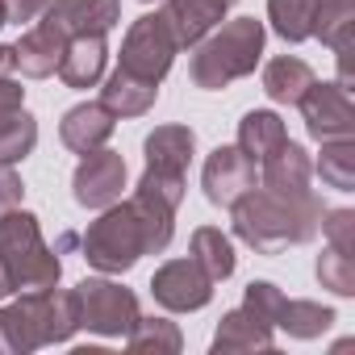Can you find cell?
<instances>
[{"label":"cell","instance_id":"21","mask_svg":"<svg viewBox=\"0 0 355 355\" xmlns=\"http://www.w3.org/2000/svg\"><path fill=\"white\" fill-rule=\"evenodd\" d=\"M309 84H313V67L297 55H280L263 67V92L276 105H297Z\"/></svg>","mask_w":355,"mask_h":355},{"label":"cell","instance_id":"20","mask_svg":"<svg viewBox=\"0 0 355 355\" xmlns=\"http://www.w3.org/2000/svg\"><path fill=\"white\" fill-rule=\"evenodd\" d=\"M155 96H159V84L138 80V76H130V71H121V67H117V71L105 80V88H101V105H105L113 117H142V113H150Z\"/></svg>","mask_w":355,"mask_h":355},{"label":"cell","instance_id":"37","mask_svg":"<svg viewBox=\"0 0 355 355\" xmlns=\"http://www.w3.org/2000/svg\"><path fill=\"white\" fill-rule=\"evenodd\" d=\"M13 293H17V284H13V276H9V268H5V259H0V301L13 297Z\"/></svg>","mask_w":355,"mask_h":355},{"label":"cell","instance_id":"14","mask_svg":"<svg viewBox=\"0 0 355 355\" xmlns=\"http://www.w3.org/2000/svg\"><path fill=\"white\" fill-rule=\"evenodd\" d=\"M109 63V46L105 34H84V38H67L63 42V59H59V80L67 88H96Z\"/></svg>","mask_w":355,"mask_h":355},{"label":"cell","instance_id":"33","mask_svg":"<svg viewBox=\"0 0 355 355\" xmlns=\"http://www.w3.org/2000/svg\"><path fill=\"white\" fill-rule=\"evenodd\" d=\"M26 197V184H21V175L13 171V163H0V218H5L9 209H17Z\"/></svg>","mask_w":355,"mask_h":355},{"label":"cell","instance_id":"13","mask_svg":"<svg viewBox=\"0 0 355 355\" xmlns=\"http://www.w3.org/2000/svg\"><path fill=\"white\" fill-rule=\"evenodd\" d=\"M230 13V0H167L163 21L175 38V46H197L205 34H214Z\"/></svg>","mask_w":355,"mask_h":355},{"label":"cell","instance_id":"31","mask_svg":"<svg viewBox=\"0 0 355 355\" xmlns=\"http://www.w3.org/2000/svg\"><path fill=\"white\" fill-rule=\"evenodd\" d=\"M243 305L276 330V318H280V309H284V293H280L272 280H251L247 293H243Z\"/></svg>","mask_w":355,"mask_h":355},{"label":"cell","instance_id":"25","mask_svg":"<svg viewBox=\"0 0 355 355\" xmlns=\"http://www.w3.org/2000/svg\"><path fill=\"white\" fill-rule=\"evenodd\" d=\"M322 0H268V21L284 42L313 38V17Z\"/></svg>","mask_w":355,"mask_h":355},{"label":"cell","instance_id":"19","mask_svg":"<svg viewBox=\"0 0 355 355\" xmlns=\"http://www.w3.org/2000/svg\"><path fill=\"white\" fill-rule=\"evenodd\" d=\"M63 42L67 38H59L51 26H34L30 34H21V42L13 46V59H17V67H21V76H30V80H46V76H55V67H59V59H63Z\"/></svg>","mask_w":355,"mask_h":355},{"label":"cell","instance_id":"28","mask_svg":"<svg viewBox=\"0 0 355 355\" xmlns=\"http://www.w3.org/2000/svg\"><path fill=\"white\" fill-rule=\"evenodd\" d=\"M318 175L326 189L351 193L355 189V138H326L322 159H318Z\"/></svg>","mask_w":355,"mask_h":355},{"label":"cell","instance_id":"9","mask_svg":"<svg viewBox=\"0 0 355 355\" xmlns=\"http://www.w3.org/2000/svg\"><path fill=\"white\" fill-rule=\"evenodd\" d=\"M125 189V159L117 150H88L71 175V197L84 209H109Z\"/></svg>","mask_w":355,"mask_h":355},{"label":"cell","instance_id":"12","mask_svg":"<svg viewBox=\"0 0 355 355\" xmlns=\"http://www.w3.org/2000/svg\"><path fill=\"white\" fill-rule=\"evenodd\" d=\"M121 21V0H51L42 13V26H51L59 38H84V34H109Z\"/></svg>","mask_w":355,"mask_h":355},{"label":"cell","instance_id":"38","mask_svg":"<svg viewBox=\"0 0 355 355\" xmlns=\"http://www.w3.org/2000/svg\"><path fill=\"white\" fill-rule=\"evenodd\" d=\"M5 21H9V17H5V0H0V30H5Z\"/></svg>","mask_w":355,"mask_h":355},{"label":"cell","instance_id":"16","mask_svg":"<svg viewBox=\"0 0 355 355\" xmlns=\"http://www.w3.org/2000/svg\"><path fill=\"white\" fill-rule=\"evenodd\" d=\"M146 150V167L155 171H171V175H189L193 150H197V134L189 125H155L142 142Z\"/></svg>","mask_w":355,"mask_h":355},{"label":"cell","instance_id":"40","mask_svg":"<svg viewBox=\"0 0 355 355\" xmlns=\"http://www.w3.org/2000/svg\"><path fill=\"white\" fill-rule=\"evenodd\" d=\"M230 5H234V0H230Z\"/></svg>","mask_w":355,"mask_h":355},{"label":"cell","instance_id":"7","mask_svg":"<svg viewBox=\"0 0 355 355\" xmlns=\"http://www.w3.org/2000/svg\"><path fill=\"white\" fill-rule=\"evenodd\" d=\"M175 51H180V46H175V38H171L163 13H146V17H138V21L125 30V38H121V71L159 84V80L171 71Z\"/></svg>","mask_w":355,"mask_h":355},{"label":"cell","instance_id":"24","mask_svg":"<svg viewBox=\"0 0 355 355\" xmlns=\"http://www.w3.org/2000/svg\"><path fill=\"white\" fill-rule=\"evenodd\" d=\"M313 38L330 51H351L355 38V0H322L313 17Z\"/></svg>","mask_w":355,"mask_h":355},{"label":"cell","instance_id":"36","mask_svg":"<svg viewBox=\"0 0 355 355\" xmlns=\"http://www.w3.org/2000/svg\"><path fill=\"white\" fill-rule=\"evenodd\" d=\"M17 71V59H13V46H0V80H9Z\"/></svg>","mask_w":355,"mask_h":355},{"label":"cell","instance_id":"11","mask_svg":"<svg viewBox=\"0 0 355 355\" xmlns=\"http://www.w3.org/2000/svg\"><path fill=\"white\" fill-rule=\"evenodd\" d=\"M301 113H305V130L313 142H326V138H351L355 130V105H351V92L338 88V84H309L305 96L297 101Z\"/></svg>","mask_w":355,"mask_h":355},{"label":"cell","instance_id":"30","mask_svg":"<svg viewBox=\"0 0 355 355\" xmlns=\"http://www.w3.org/2000/svg\"><path fill=\"white\" fill-rule=\"evenodd\" d=\"M318 280H322V288H330L338 297H355V259L326 247L318 255Z\"/></svg>","mask_w":355,"mask_h":355},{"label":"cell","instance_id":"35","mask_svg":"<svg viewBox=\"0 0 355 355\" xmlns=\"http://www.w3.org/2000/svg\"><path fill=\"white\" fill-rule=\"evenodd\" d=\"M21 101H26V88H21V84H13V80H0V113H13V109H21Z\"/></svg>","mask_w":355,"mask_h":355},{"label":"cell","instance_id":"27","mask_svg":"<svg viewBox=\"0 0 355 355\" xmlns=\"http://www.w3.org/2000/svg\"><path fill=\"white\" fill-rule=\"evenodd\" d=\"M276 326L284 334H293V338H322L334 326V309L318 305V301H288L284 297V309H280Z\"/></svg>","mask_w":355,"mask_h":355},{"label":"cell","instance_id":"15","mask_svg":"<svg viewBox=\"0 0 355 355\" xmlns=\"http://www.w3.org/2000/svg\"><path fill=\"white\" fill-rule=\"evenodd\" d=\"M109 134H113V113H109L101 101H84V105L67 109L63 121H59V138H63V146L76 150V155L101 150V146L109 142Z\"/></svg>","mask_w":355,"mask_h":355},{"label":"cell","instance_id":"39","mask_svg":"<svg viewBox=\"0 0 355 355\" xmlns=\"http://www.w3.org/2000/svg\"><path fill=\"white\" fill-rule=\"evenodd\" d=\"M142 5H150V0H142Z\"/></svg>","mask_w":355,"mask_h":355},{"label":"cell","instance_id":"18","mask_svg":"<svg viewBox=\"0 0 355 355\" xmlns=\"http://www.w3.org/2000/svg\"><path fill=\"white\" fill-rule=\"evenodd\" d=\"M263 189H276V193H301L309 189V175H313V163H309V150L297 146V142H284L276 146L263 163Z\"/></svg>","mask_w":355,"mask_h":355},{"label":"cell","instance_id":"17","mask_svg":"<svg viewBox=\"0 0 355 355\" xmlns=\"http://www.w3.org/2000/svg\"><path fill=\"white\" fill-rule=\"evenodd\" d=\"M272 347V326L263 318H255L247 305L222 313L218 330H214V351L218 355H239V351H268Z\"/></svg>","mask_w":355,"mask_h":355},{"label":"cell","instance_id":"22","mask_svg":"<svg viewBox=\"0 0 355 355\" xmlns=\"http://www.w3.org/2000/svg\"><path fill=\"white\" fill-rule=\"evenodd\" d=\"M288 142V130H284V121H280V113H272V109H251L243 121H239V146L255 159V163H263L276 146H284Z\"/></svg>","mask_w":355,"mask_h":355},{"label":"cell","instance_id":"8","mask_svg":"<svg viewBox=\"0 0 355 355\" xmlns=\"http://www.w3.org/2000/svg\"><path fill=\"white\" fill-rule=\"evenodd\" d=\"M150 293L171 313H193V309H205L214 301V280L205 276V268L193 255L189 259H167L150 276Z\"/></svg>","mask_w":355,"mask_h":355},{"label":"cell","instance_id":"3","mask_svg":"<svg viewBox=\"0 0 355 355\" xmlns=\"http://www.w3.org/2000/svg\"><path fill=\"white\" fill-rule=\"evenodd\" d=\"M263 38H268L263 21H255V17H234L218 34H205L197 42L193 63H189L193 84L205 92H218V88L251 76L263 59Z\"/></svg>","mask_w":355,"mask_h":355},{"label":"cell","instance_id":"32","mask_svg":"<svg viewBox=\"0 0 355 355\" xmlns=\"http://www.w3.org/2000/svg\"><path fill=\"white\" fill-rule=\"evenodd\" d=\"M318 230L326 234V243H330L334 251L355 255V214H351V209H326Z\"/></svg>","mask_w":355,"mask_h":355},{"label":"cell","instance_id":"23","mask_svg":"<svg viewBox=\"0 0 355 355\" xmlns=\"http://www.w3.org/2000/svg\"><path fill=\"white\" fill-rule=\"evenodd\" d=\"M125 347L134 355H175L184 347V334H180V326L167 322V318H142L138 313V322L125 334Z\"/></svg>","mask_w":355,"mask_h":355},{"label":"cell","instance_id":"2","mask_svg":"<svg viewBox=\"0 0 355 355\" xmlns=\"http://www.w3.org/2000/svg\"><path fill=\"white\" fill-rule=\"evenodd\" d=\"M80 330L76 318V293L67 288H30L21 293L13 305L0 309V351L13 355H30L38 347H55L67 343Z\"/></svg>","mask_w":355,"mask_h":355},{"label":"cell","instance_id":"29","mask_svg":"<svg viewBox=\"0 0 355 355\" xmlns=\"http://www.w3.org/2000/svg\"><path fill=\"white\" fill-rule=\"evenodd\" d=\"M38 146V121L26 109L0 113V163H21Z\"/></svg>","mask_w":355,"mask_h":355},{"label":"cell","instance_id":"6","mask_svg":"<svg viewBox=\"0 0 355 355\" xmlns=\"http://www.w3.org/2000/svg\"><path fill=\"white\" fill-rule=\"evenodd\" d=\"M76 318L84 330L92 334H105V338H125L130 326L138 322V297L117 284V280H105V276H88L80 280L76 288Z\"/></svg>","mask_w":355,"mask_h":355},{"label":"cell","instance_id":"26","mask_svg":"<svg viewBox=\"0 0 355 355\" xmlns=\"http://www.w3.org/2000/svg\"><path fill=\"white\" fill-rule=\"evenodd\" d=\"M193 259L205 268V276L214 284L226 280V276H234V243L222 230H214V226L193 230Z\"/></svg>","mask_w":355,"mask_h":355},{"label":"cell","instance_id":"10","mask_svg":"<svg viewBox=\"0 0 355 355\" xmlns=\"http://www.w3.org/2000/svg\"><path fill=\"white\" fill-rule=\"evenodd\" d=\"M201 189H205V201H209V205L234 209V201L255 189V159H251L243 146H218V150L205 159Z\"/></svg>","mask_w":355,"mask_h":355},{"label":"cell","instance_id":"34","mask_svg":"<svg viewBox=\"0 0 355 355\" xmlns=\"http://www.w3.org/2000/svg\"><path fill=\"white\" fill-rule=\"evenodd\" d=\"M51 9V0H5V17L9 21H38L42 13Z\"/></svg>","mask_w":355,"mask_h":355},{"label":"cell","instance_id":"4","mask_svg":"<svg viewBox=\"0 0 355 355\" xmlns=\"http://www.w3.org/2000/svg\"><path fill=\"white\" fill-rule=\"evenodd\" d=\"M0 259H5L17 293L51 288L63 276V263H59L55 247H46V239L38 230V218L21 205L0 218Z\"/></svg>","mask_w":355,"mask_h":355},{"label":"cell","instance_id":"1","mask_svg":"<svg viewBox=\"0 0 355 355\" xmlns=\"http://www.w3.org/2000/svg\"><path fill=\"white\" fill-rule=\"evenodd\" d=\"M322 214L326 209L313 197V189L301 193L251 189L247 197L234 201V234L259 255H280L288 247L309 243L322 226Z\"/></svg>","mask_w":355,"mask_h":355},{"label":"cell","instance_id":"5","mask_svg":"<svg viewBox=\"0 0 355 355\" xmlns=\"http://www.w3.org/2000/svg\"><path fill=\"white\" fill-rule=\"evenodd\" d=\"M80 247H84V259H88L96 272H105V276H121V272H130L142 255H150L142 218L134 214L130 201H121V205L113 201L96 222H88Z\"/></svg>","mask_w":355,"mask_h":355}]
</instances>
